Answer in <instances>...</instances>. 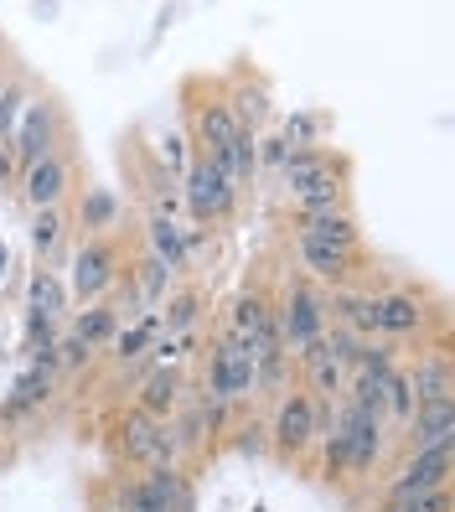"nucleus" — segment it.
Returning <instances> with one entry per match:
<instances>
[{
	"mask_svg": "<svg viewBox=\"0 0 455 512\" xmlns=\"http://www.w3.org/2000/svg\"><path fill=\"white\" fill-rule=\"evenodd\" d=\"M176 394H181V378H176L171 368H161L156 378L145 383V399H140V414H150V419H156V414H166V409L176 404Z\"/></svg>",
	"mask_w": 455,
	"mask_h": 512,
	"instance_id": "nucleus-20",
	"label": "nucleus"
},
{
	"mask_svg": "<svg viewBox=\"0 0 455 512\" xmlns=\"http://www.w3.org/2000/svg\"><path fill=\"white\" fill-rule=\"evenodd\" d=\"M125 450L135 461H150V466H171V430H161L150 414H135L125 425Z\"/></svg>",
	"mask_w": 455,
	"mask_h": 512,
	"instance_id": "nucleus-8",
	"label": "nucleus"
},
{
	"mask_svg": "<svg viewBox=\"0 0 455 512\" xmlns=\"http://www.w3.org/2000/svg\"><path fill=\"white\" fill-rule=\"evenodd\" d=\"M300 233L316 238V244H326V249H337V254H347V259L357 249V223H352L347 207H326V213L306 218V228H300Z\"/></svg>",
	"mask_w": 455,
	"mask_h": 512,
	"instance_id": "nucleus-9",
	"label": "nucleus"
},
{
	"mask_svg": "<svg viewBox=\"0 0 455 512\" xmlns=\"http://www.w3.org/2000/svg\"><path fill=\"white\" fill-rule=\"evenodd\" d=\"M424 321V306L414 295H383L373 306V331H388V337H409Z\"/></svg>",
	"mask_w": 455,
	"mask_h": 512,
	"instance_id": "nucleus-11",
	"label": "nucleus"
},
{
	"mask_svg": "<svg viewBox=\"0 0 455 512\" xmlns=\"http://www.w3.org/2000/svg\"><path fill=\"white\" fill-rule=\"evenodd\" d=\"M414 450H445L455 445V404L440 399V404H414Z\"/></svg>",
	"mask_w": 455,
	"mask_h": 512,
	"instance_id": "nucleus-6",
	"label": "nucleus"
},
{
	"mask_svg": "<svg viewBox=\"0 0 455 512\" xmlns=\"http://www.w3.org/2000/svg\"><path fill=\"white\" fill-rule=\"evenodd\" d=\"M63 187H68L63 161H52V156H47V161H37V166H32V176H26V202L47 213V207H52L57 197H63Z\"/></svg>",
	"mask_w": 455,
	"mask_h": 512,
	"instance_id": "nucleus-14",
	"label": "nucleus"
},
{
	"mask_svg": "<svg viewBox=\"0 0 455 512\" xmlns=\"http://www.w3.org/2000/svg\"><path fill=\"white\" fill-rule=\"evenodd\" d=\"M280 342L285 347H295L300 357H306L316 342H321V300L300 285V290H290V300H285V316H280Z\"/></svg>",
	"mask_w": 455,
	"mask_h": 512,
	"instance_id": "nucleus-5",
	"label": "nucleus"
},
{
	"mask_svg": "<svg viewBox=\"0 0 455 512\" xmlns=\"http://www.w3.org/2000/svg\"><path fill=\"white\" fill-rule=\"evenodd\" d=\"M16 119H21V94H16V88H6V94H0V140H11Z\"/></svg>",
	"mask_w": 455,
	"mask_h": 512,
	"instance_id": "nucleus-30",
	"label": "nucleus"
},
{
	"mask_svg": "<svg viewBox=\"0 0 455 512\" xmlns=\"http://www.w3.org/2000/svg\"><path fill=\"white\" fill-rule=\"evenodd\" d=\"M109 280H114V254L104 244H83L78 259H73V290L88 300V295H99Z\"/></svg>",
	"mask_w": 455,
	"mask_h": 512,
	"instance_id": "nucleus-10",
	"label": "nucleus"
},
{
	"mask_svg": "<svg viewBox=\"0 0 455 512\" xmlns=\"http://www.w3.org/2000/svg\"><path fill=\"white\" fill-rule=\"evenodd\" d=\"M166 275H171V269H166L161 259H150V264H145V295H156V290L166 285Z\"/></svg>",
	"mask_w": 455,
	"mask_h": 512,
	"instance_id": "nucleus-34",
	"label": "nucleus"
},
{
	"mask_svg": "<svg viewBox=\"0 0 455 512\" xmlns=\"http://www.w3.org/2000/svg\"><path fill=\"white\" fill-rule=\"evenodd\" d=\"M57 233H63V223H57L52 207H47V213H37V223H32V244H37V249H52V244H57Z\"/></svg>",
	"mask_w": 455,
	"mask_h": 512,
	"instance_id": "nucleus-29",
	"label": "nucleus"
},
{
	"mask_svg": "<svg viewBox=\"0 0 455 512\" xmlns=\"http://www.w3.org/2000/svg\"><path fill=\"white\" fill-rule=\"evenodd\" d=\"M73 337H83L88 347H94V342H104V337H114V311H88V316H78V331H73Z\"/></svg>",
	"mask_w": 455,
	"mask_h": 512,
	"instance_id": "nucleus-24",
	"label": "nucleus"
},
{
	"mask_svg": "<svg viewBox=\"0 0 455 512\" xmlns=\"http://www.w3.org/2000/svg\"><path fill=\"white\" fill-rule=\"evenodd\" d=\"M259 161H269V166H285V161H290V140H264Z\"/></svg>",
	"mask_w": 455,
	"mask_h": 512,
	"instance_id": "nucleus-33",
	"label": "nucleus"
},
{
	"mask_svg": "<svg viewBox=\"0 0 455 512\" xmlns=\"http://www.w3.org/2000/svg\"><path fill=\"white\" fill-rule=\"evenodd\" d=\"M393 512H450V492H424V497H409V502H393Z\"/></svg>",
	"mask_w": 455,
	"mask_h": 512,
	"instance_id": "nucleus-28",
	"label": "nucleus"
},
{
	"mask_svg": "<svg viewBox=\"0 0 455 512\" xmlns=\"http://www.w3.org/2000/svg\"><path fill=\"white\" fill-rule=\"evenodd\" d=\"M166 161H171V166H181V135H171V140H166Z\"/></svg>",
	"mask_w": 455,
	"mask_h": 512,
	"instance_id": "nucleus-36",
	"label": "nucleus"
},
{
	"mask_svg": "<svg viewBox=\"0 0 455 512\" xmlns=\"http://www.w3.org/2000/svg\"><path fill=\"white\" fill-rule=\"evenodd\" d=\"M275 440L280 450H306L316 440V404L306 394H290L280 404V419H275Z\"/></svg>",
	"mask_w": 455,
	"mask_h": 512,
	"instance_id": "nucleus-7",
	"label": "nucleus"
},
{
	"mask_svg": "<svg viewBox=\"0 0 455 512\" xmlns=\"http://www.w3.org/2000/svg\"><path fill=\"white\" fill-rule=\"evenodd\" d=\"M306 363H311V373H316V388H321V394H331V399H337V383H342V363H337V357L326 352V342H316V347L306 352Z\"/></svg>",
	"mask_w": 455,
	"mask_h": 512,
	"instance_id": "nucleus-22",
	"label": "nucleus"
},
{
	"mask_svg": "<svg viewBox=\"0 0 455 512\" xmlns=\"http://www.w3.org/2000/svg\"><path fill=\"white\" fill-rule=\"evenodd\" d=\"M409 394H414V404H440V399L455 394V388H450V363H445V357H424V363L409 373Z\"/></svg>",
	"mask_w": 455,
	"mask_h": 512,
	"instance_id": "nucleus-12",
	"label": "nucleus"
},
{
	"mask_svg": "<svg viewBox=\"0 0 455 512\" xmlns=\"http://www.w3.org/2000/svg\"><path fill=\"white\" fill-rule=\"evenodd\" d=\"M150 337H156V321H140L135 331H125V337L114 342V352H119V357H125V363H130V357H140V347H145Z\"/></svg>",
	"mask_w": 455,
	"mask_h": 512,
	"instance_id": "nucleus-27",
	"label": "nucleus"
},
{
	"mask_svg": "<svg viewBox=\"0 0 455 512\" xmlns=\"http://www.w3.org/2000/svg\"><path fill=\"white\" fill-rule=\"evenodd\" d=\"M11 171V156H6V150H0V176H6Z\"/></svg>",
	"mask_w": 455,
	"mask_h": 512,
	"instance_id": "nucleus-37",
	"label": "nucleus"
},
{
	"mask_svg": "<svg viewBox=\"0 0 455 512\" xmlns=\"http://www.w3.org/2000/svg\"><path fill=\"white\" fill-rule=\"evenodd\" d=\"M150 244H156V259H161L166 269H181V264H187V233H181L166 213L150 218Z\"/></svg>",
	"mask_w": 455,
	"mask_h": 512,
	"instance_id": "nucleus-18",
	"label": "nucleus"
},
{
	"mask_svg": "<svg viewBox=\"0 0 455 512\" xmlns=\"http://www.w3.org/2000/svg\"><path fill=\"white\" fill-rule=\"evenodd\" d=\"M383 394H388V409H393V414H414V394H409V378H404V373H388Z\"/></svg>",
	"mask_w": 455,
	"mask_h": 512,
	"instance_id": "nucleus-26",
	"label": "nucleus"
},
{
	"mask_svg": "<svg viewBox=\"0 0 455 512\" xmlns=\"http://www.w3.org/2000/svg\"><path fill=\"white\" fill-rule=\"evenodd\" d=\"M207 388H212V399H218V404H233V399L254 394V347L223 337L218 347H212V373H207Z\"/></svg>",
	"mask_w": 455,
	"mask_h": 512,
	"instance_id": "nucleus-2",
	"label": "nucleus"
},
{
	"mask_svg": "<svg viewBox=\"0 0 455 512\" xmlns=\"http://www.w3.org/2000/svg\"><path fill=\"white\" fill-rule=\"evenodd\" d=\"M373 295H337V311H342V326L347 331H373Z\"/></svg>",
	"mask_w": 455,
	"mask_h": 512,
	"instance_id": "nucleus-23",
	"label": "nucleus"
},
{
	"mask_svg": "<svg viewBox=\"0 0 455 512\" xmlns=\"http://www.w3.org/2000/svg\"><path fill=\"white\" fill-rule=\"evenodd\" d=\"M264 316H269V306L259 295H244L238 300V311H233V342H244V347H254V337H259V326H264Z\"/></svg>",
	"mask_w": 455,
	"mask_h": 512,
	"instance_id": "nucleus-21",
	"label": "nucleus"
},
{
	"mask_svg": "<svg viewBox=\"0 0 455 512\" xmlns=\"http://www.w3.org/2000/svg\"><path fill=\"white\" fill-rule=\"evenodd\" d=\"M187 202H192V218H197V223L228 213V207H233V182H228V171H223L218 161L202 156V161L187 171Z\"/></svg>",
	"mask_w": 455,
	"mask_h": 512,
	"instance_id": "nucleus-3",
	"label": "nucleus"
},
{
	"mask_svg": "<svg viewBox=\"0 0 455 512\" xmlns=\"http://www.w3.org/2000/svg\"><path fill=\"white\" fill-rule=\"evenodd\" d=\"M300 259H306V269H311V275H321V280H342L347 264H352L347 254L316 244V238H306V233H300Z\"/></svg>",
	"mask_w": 455,
	"mask_h": 512,
	"instance_id": "nucleus-19",
	"label": "nucleus"
},
{
	"mask_svg": "<svg viewBox=\"0 0 455 512\" xmlns=\"http://www.w3.org/2000/svg\"><path fill=\"white\" fill-rule=\"evenodd\" d=\"M109 512H119V507H109Z\"/></svg>",
	"mask_w": 455,
	"mask_h": 512,
	"instance_id": "nucleus-39",
	"label": "nucleus"
},
{
	"mask_svg": "<svg viewBox=\"0 0 455 512\" xmlns=\"http://www.w3.org/2000/svg\"><path fill=\"white\" fill-rule=\"evenodd\" d=\"M47 388H52V373L32 363V373H21V383L11 388V399H6V419H21L26 409H37L47 399Z\"/></svg>",
	"mask_w": 455,
	"mask_h": 512,
	"instance_id": "nucleus-17",
	"label": "nucleus"
},
{
	"mask_svg": "<svg viewBox=\"0 0 455 512\" xmlns=\"http://www.w3.org/2000/svg\"><path fill=\"white\" fill-rule=\"evenodd\" d=\"M114 213H119V202H114L109 192H94V197L83 202V218H88V223H109Z\"/></svg>",
	"mask_w": 455,
	"mask_h": 512,
	"instance_id": "nucleus-31",
	"label": "nucleus"
},
{
	"mask_svg": "<svg viewBox=\"0 0 455 512\" xmlns=\"http://www.w3.org/2000/svg\"><path fill=\"white\" fill-rule=\"evenodd\" d=\"M445 481H450V445H445V450H414V461L393 476V502L440 492Z\"/></svg>",
	"mask_w": 455,
	"mask_h": 512,
	"instance_id": "nucleus-4",
	"label": "nucleus"
},
{
	"mask_svg": "<svg viewBox=\"0 0 455 512\" xmlns=\"http://www.w3.org/2000/svg\"><path fill=\"white\" fill-rule=\"evenodd\" d=\"M192 321H197V300H192V295H181L176 306H171V326H176V331H187Z\"/></svg>",
	"mask_w": 455,
	"mask_h": 512,
	"instance_id": "nucleus-32",
	"label": "nucleus"
},
{
	"mask_svg": "<svg viewBox=\"0 0 455 512\" xmlns=\"http://www.w3.org/2000/svg\"><path fill=\"white\" fill-rule=\"evenodd\" d=\"M0 275H6V249H0Z\"/></svg>",
	"mask_w": 455,
	"mask_h": 512,
	"instance_id": "nucleus-38",
	"label": "nucleus"
},
{
	"mask_svg": "<svg viewBox=\"0 0 455 512\" xmlns=\"http://www.w3.org/2000/svg\"><path fill=\"white\" fill-rule=\"evenodd\" d=\"M57 300H63V290L52 285V275H37V280H32V316L52 321V311H57Z\"/></svg>",
	"mask_w": 455,
	"mask_h": 512,
	"instance_id": "nucleus-25",
	"label": "nucleus"
},
{
	"mask_svg": "<svg viewBox=\"0 0 455 512\" xmlns=\"http://www.w3.org/2000/svg\"><path fill=\"white\" fill-rule=\"evenodd\" d=\"M21 161H47V145H52V109L47 104H32L26 109V125H21Z\"/></svg>",
	"mask_w": 455,
	"mask_h": 512,
	"instance_id": "nucleus-15",
	"label": "nucleus"
},
{
	"mask_svg": "<svg viewBox=\"0 0 455 512\" xmlns=\"http://www.w3.org/2000/svg\"><path fill=\"white\" fill-rule=\"evenodd\" d=\"M145 492H150V502H156L161 512H192V492H187V481H181L176 466H156V471H150Z\"/></svg>",
	"mask_w": 455,
	"mask_h": 512,
	"instance_id": "nucleus-13",
	"label": "nucleus"
},
{
	"mask_svg": "<svg viewBox=\"0 0 455 512\" xmlns=\"http://www.w3.org/2000/svg\"><path fill=\"white\" fill-rule=\"evenodd\" d=\"M63 357H68V363H83V357H88V342H83V337H68Z\"/></svg>",
	"mask_w": 455,
	"mask_h": 512,
	"instance_id": "nucleus-35",
	"label": "nucleus"
},
{
	"mask_svg": "<svg viewBox=\"0 0 455 512\" xmlns=\"http://www.w3.org/2000/svg\"><path fill=\"white\" fill-rule=\"evenodd\" d=\"M326 171H331V161L321 156V150H311V145H295V150H290V161H285V182H290V192L300 197L306 187H316Z\"/></svg>",
	"mask_w": 455,
	"mask_h": 512,
	"instance_id": "nucleus-16",
	"label": "nucleus"
},
{
	"mask_svg": "<svg viewBox=\"0 0 455 512\" xmlns=\"http://www.w3.org/2000/svg\"><path fill=\"white\" fill-rule=\"evenodd\" d=\"M378 435H383V419H368L362 409H342L337 414V430L326 440V466L331 471H368L378 461Z\"/></svg>",
	"mask_w": 455,
	"mask_h": 512,
	"instance_id": "nucleus-1",
	"label": "nucleus"
}]
</instances>
